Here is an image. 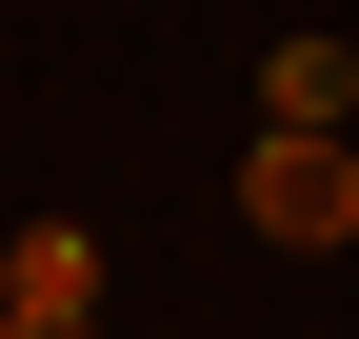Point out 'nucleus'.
Listing matches in <instances>:
<instances>
[{"instance_id":"5","label":"nucleus","mask_w":359,"mask_h":339,"mask_svg":"<svg viewBox=\"0 0 359 339\" xmlns=\"http://www.w3.org/2000/svg\"><path fill=\"white\" fill-rule=\"evenodd\" d=\"M0 339H20V300H0Z\"/></svg>"},{"instance_id":"1","label":"nucleus","mask_w":359,"mask_h":339,"mask_svg":"<svg viewBox=\"0 0 359 339\" xmlns=\"http://www.w3.org/2000/svg\"><path fill=\"white\" fill-rule=\"evenodd\" d=\"M240 220L280 240V260H339V240H359V140H339V120H259V160H240Z\"/></svg>"},{"instance_id":"2","label":"nucleus","mask_w":359,"mask_h":339,"mask_svg":"<svg viewBox=\"0 0 359 339\" xmlns=\"http://www.w3.org/2000/svg\"><path fill=\"white\" fill-rule=\"evenodd\" d=\"M0 300H20V319H100V240H80V220H20Z\"/></svg>"},{"instance_id":"4","label":"nucleus","mask_w":359,"mask_h":339,"mask_svg":"<svg viewBox=\"0 0 359 339\" xmlns=\"http://www.w3.org/2000/svg\"><path fill=\"white\" fill-rule=\"evenodd\" d=\"M20 339H100V319H20Z\"/></svg>"},{"instance_id":"3","label":"nucleus","mask_w":359,"mask_h":339,"mask_svg":"<svg viewBox=\"0 0 359 339\" xmlns=\"http://www.w3.org/2000/svg\"><path fill=\"white\" fill-rule=\"evenodd\" d=\"M259 120H359V40H320V20H299L280 60H259Z\"/></svg>"}]
</instances>
